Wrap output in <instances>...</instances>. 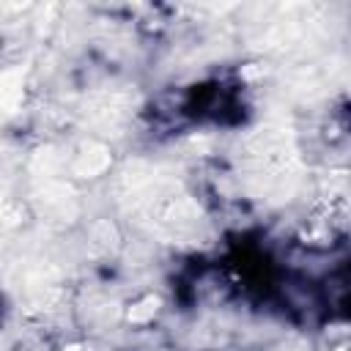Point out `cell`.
Wrapping results in <instances>:
<instances>
[{
  "mask_svg": "<svg viewBox=\"0 0 351 351\" xmlns=\"http://www.w3.org/2000/svg\"><path fill=\"white\" fill-rule=\"evenodd\" d=\"M129 197H132V206L162 233L186 236L197 230V222H200L197 208L178 189V184L167 178H159V176L134 178Z\"/></svg>",
  "mask_w": 351,
  "mask_h": 351,
  "instance_id": "6da1fadb",
  "label": "cell"
}]
</instances>
